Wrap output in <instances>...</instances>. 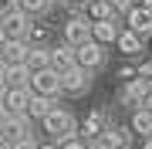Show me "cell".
Returning <instances> with one entry per match:
<instances>
[{
    "label": "cell",
    "instance_id": "31",
    "mask_svg": "<svg viewBox=\"0 0 152 149\" xmlns=\"http://www.w3.org/2000/svg\"><path fill=\"white\" fill-rule=\"evenodd\" d=\"M0 75H4V61H0Z\"/></svg>",
    "mask_w": 152,
    "mask_h": 149
},
{
    "label": "cell",
    "instance_id": "25",
    "mask_svg": "<svg viewBox=\"0 0 152 149\" xmlns=\"http://www.w3.org/2000/svg\"><path fill=\"white\" fill-rule=\"evenodd\" d=\"M14 149H41V146L34 142V139H27V142H20V146H14Z\"/></svg>",
    "mask_w": 152,
    "mask_h": 149
},
{
    "label": "cell",
    "instance_id": "21",
    "mask_svg": "<svg viewBox=\"0 0 152 149\" xmlns=\"http://www.w3.org/2000/svg\"><path fill=\"white\" fill-rule=\"evenodd\" d=\"M48 4H51V0H17V10L27 14V17H34V14H44V10H48Z\"/></svg>",
    "mask_w": 152,
    "mask_h": 149
},
{
    "label": "cell",
    "instance_id": "1",
    "mask_svg": "<svg viewBox=\"0 0 152 149\" xmlns=\"http://www.w3.org/2000/svg\"><path fill=\"white\" fill-rule=\"evenodd\" d=\"M44 132H51V139L61 146V142L78 139V122H75V115H71L68 109H61V105H58V109L44 119Z\"/></svg>",
    "mask_w": 152,
    "mask_h": 149
},
{
    "label": "cell",
    "instance_id": "9",
    "mask_svg": "<svg viewBox=\"0 0 152 149\" xmlns=\"http://www.w3.org/2000/svg\"><path fill=\"white\" fill-rule=\"evenodd\" d=\"M149 95H152V81H145V78H135V81H129V85H125V92H122V102L135 105V109H145Z\"/></svg>",
    "mask_w": 152,
    "mask_h": 149
},
{
    "label": "cell",
    "instance_id": "28",
    "mask_svg": "<svg viewBox=\"0 0 152 149\" xmlns=\"http://www.w3.org/2000/svg\"><path fill=\"white\" fill-rule=\"evenodd\" d=\"M0 149H10V146H7V142H4V139H0Z\"/></svg>",
    "mask_w": 152,
    "mask_h": 149
},
{
    "label": "cell",
    "instance_id": "2",
    "mask_svg": "<svg viewBox=\"0 0 152 149\" xmlns=\"http://www.w3.org/2000/svg\"><path fill=\"white\" fill-rule=\"evenodd\" d=\"M31 98H34L31 88H4L0 85V112H4V119H24Z\"/></svg>",
    "mask_w": 152,
    "mask_h": 149
},
{
    "label": "cell",
    "instance_id": "17",
    "mask_svg": "<svg viewBox=\"0 0 152 149\" xmlns=\"http://www.w3.org/2000/svg\"><path fill=\"white\" fill-rule=\"evenodd\" d=\"M51 68V51L48 48H31V58H27V71L37 75V71H48Z\"/></svg>",
    "mask_w": 152,
    "mask_h": 149
},
{
    "label": "cell",
    "instance_id": "12",
    "mask_svg": "<svg viewBox=\"0 0 152 149\" xmlns=\"http://www.w3.org/2000/svg\"><path fill=\"white\" fill-rule=\"evenodd\" d=\"M0 85H4V88H27V85H31V71H27V65L4 68V75H0Z\"/></svg>",
    "mask_w": 152,
    "mask_h": 149
},
{
    "label": "cell",
    "instance_id": "16",
    "mask_svg": "<svg viewBox=\"0 0 152 149\" xmlns=\"http://www.w3.org/2000/svg\"><path fill=\"white\" fill-rule=\"evenodd\" d=\"M88 21L91 24H102V21H115V10L108 0H91L88 4Z\"/></svg>",
    "mask_w": 152,
    "mask_h": 149
},
{
    "label": "cell",
    "instance_id": "3",
    "mask_svg": "<svg viewBox=\"0 0 152 149\" xmlns=\"http://www.w3.org/2000/svg\"><path fill=\"white\" fill-rule=\"evenodd\" d=\"M31 95H37V98H54V95H61V75L58 71H37V75H31Z\"/></svg>",
    "mask_w": 152,
    "mask_h": 149
},
{
    "label": "cell",
    "instance_id": "26",
    "mask_svg": "<svg viewBox=\"0 0 152 149\" xmlns=\"http://www.w3.org/2000/svg\"><path fill=\"white\" fill-rule=\"evenodd\" d=\"M41 149H61V146H58V142H44Z\"/></svg>",
    "mask_w": 152,
    "mask_h": 149
},
{
    "label": "cell",
    "instance_id": "13",
    "mask_svg": "<svg viewBox=\"0 0 152 149\" xmlns=\"http://www.w3.org/2000/svg\"><path fill=\"white\" fill-rule=\"evenodd\" d=\"M125 21H129V31L139 34V37H149L152 34V21H149V14L142 10V7H132V10L125 14Z\"/></svg>",
    "mask_w": 152,
    "mask_h": 149
},
{
    "label": "cell",
    "instance_id": "29",
    "mask_svg": "<svg viewBox=\"0 0 152 149\" xmlns=\"http://www.w3.org/2000/svg\"><path fill=\"white\" fill-rule=\"evenodd\" d=\"M145 109H152V95H149V102H145Z\"/></svg>",
    "mask_w": 152,
    "mask_h": 149
},
{
    "label": "cell",
    "instance_id": "20",
    "mask_svg": "<svg viewBox=\"0 0 152 149\" xmlns=\"http://www.w3.org/2000/svg\"><path fill=\"white\" fill-rule=\"evenodd\" d=\"M118 48H122V54H139L142 51V37L132 34V31H122L118 34Z\"/></svg>",
    "mask_w": 152,
    "mask_h": 149
},
{
    "label": "cell",
    "instance_id": "11",
    "mask_svg": "<svg viewBox=\"0 0 152 149\" xmlns=\"http://www.w3.org/2000/svg\"><path fill=\"white\" fill-rule=\"evenodd\" d=\"M78 68V61H75V48H68V44H61L51 51V71H58V75H68V71H75Z\"/></svg>",
    "mask_w": 152,
    "mask_h": 149
},
{
    "label": "cell",
    "instance_id": "7",
    "mask_svg": "<svg viewBox=\"0 0 152 149\" xmlns=\"http://www.w3.org/2000/svg\"><path fill=\"white\" fill-rule=\"evenodd\" d=\"M27 58H31V44L27 41H4V44H0V61H4V68L27 65Z\"/></svg>",
    "mask_w": 152,
    "mask_h": 149
},
{
    "label": "cell",
    "instance_id": "23",
    "mask_svg": "<svg viewBox=\"0 0 152 149\" xmlns=\"http://www.w3.org/2000/svg\"><path fill=\"white\" fill-rule=\"evenodd\" d=\"M139 78H145V81H152V61H145V65L139 68Z\"/></svg>",
    "mask_w": 152,
    "mask_h": 149
},
{
    "label": "cell",
    "instance_id": "10",
    "mask_svg": "<svg viewBox=\"0 0 152 149\" xmlns=\"http://www.w3.org/2000/svg\"><path fill=\"white\" fill-rule=\"evenodd\" d=\"M88 85H91V75L81 71V68H75V71H68V75H61V92L64 95H85L88 92Z\"/></svg>",
    "mask_w": 152,
    "mask_h": 149
},
{
    "label": "cell",
    "instance_id": "30",
    "mask_svg": "<svg viewBox=\"0 0 152 149\" xmlns=\"http://www.w3.org/2000/svg\"><path fill=\"white\" fill-rule=\"evenodd\" d=\"M145 149H152V139H149V142H145Z\"/></svg>",
    "mask_w": 152,
    "mask_h": 149
},
{
    "label": "cell",
    "instance_id": "18",
    "mask_svg": "<svg viewBox=\"0 0 152 149\" xmlns=\"http://www.w3.org/2000/svg\"><path fill=\"white\" fill-rule=\"evenodd\" d=\"M58 109V105H54V98H37V95H34V98H31V105H27V119H48L51 115V112H54Z\"/></svg>",
    "mask_w": 152,
    "mask_h": 149
},
{
    "label": "cell",
    "instance_id": "8",
    "mask_svg": "<svg viewBox=\"0 0 152 149\" xmlns=\"http://www.w3.org/2000/svg\"><path fill=\"white\" fill-rule=\"evenodd\" d=\"M27 31H31V24H27V14H10L7 21H0V34H4V41H24L27 37Z\"/></svg>",
    "mask_w": 152,
    "mask_h": 149
},
{
    "label": "cell",
    "instance_id": "6",
    "mask_svg": "<svg viewBox=\"0 0 152 149\" xmlns=\"http://www.w3.org/2000/svg\"><path fill=\"white\" fill-rule=\"evenodd\" d=\"M0 139H4L7 146H20V142H27L31 139V119L24 115V119H7L4 122V129H0Z\"/></svg>",
    "mask_w": 152,
    "mask_h": 149
},
{
    "label": "cell",
    "instance_id": "24",
    "mask_svg": "<svg viewBox=\"0 0 152 149\" xmlns=\"http://www.w3.org/2000/svg\"><path fill=\"white\" fill-rule=\"evenodd\" d=\"M61 149H88L81 139H71V142H61Z\"/></svg>",
    "mask_w": 152,
    "mask_h": 149
},
{
    "label": "cell",
    "instance_id": "5",
    "mask_svg": "<svg viewBox=\"0 0 152 149\" xmlns=\"http://www.w3.org/2000/svg\"><path fill=\"white\" fill-rule=\"evenodd\" d=\"M91 41V21L88 17H71L64 24V44L68 48H81Z\"/></svg>",
    "mask_w": 152,
    "mask_h": 149
},
{
    "label": "cell",
    "instance_id": "27",
    "mask_svg": "<svg viewBox=\"0 0 152 149\" xmlns=\"http://www.w3.org/2000/svg\"><path fill=\"white\" fill-rule=\"evenodd\" d=\"M4 122H7V119H4V112H0V129H4Z\"/></svg>",
    "mask_w": 152,
    "mask_h": 149
},
{
    "label": "cell",
    "instance_id": "22",
    "mask_svg": "<svg viewBox=\"0 0 152 149\" xmlns=\"http://www.w3.org/2000/svg\"><path fill=\"white\" fill-rule=\"evenodd\" d=\"M10 14H17V0H0V21H7Z\"/></svg>",
    "mask_w": 152,
    "mask_h": 149
},
{
    "label": "cell",
    "instance_id": "4",
    "mask_svg": "<svg viewBox=\"0 0 152 149\" xmlns=\"http://www.w3.org/2000/svg\"><path fill=\"white\" fill-rule=\"evenodd\" d=\"M75 61H78V68H81V71L91 75L95 68H102V65H105V48H102V44H95V41H88V44L75 48Z\"/></svg>",
    "mask_w": 152,
    "mask_h": 149
},
{
    "label": "cell",
    "instance_id": "14",
    "mask_svg": "<svg viewBox=\"0 0 152 149\" xmlns=\"http://www.w3.org/2000/svg\"><path fill=\"white\" fill-rule=\"evenodd\" d=\"M105 132H108V115L105 112H88V119H85V136L91 139H102Z\"/></svg>",
    "mask_w": 152,
    "mask_h": 149
},
{
    "label": "cell",
    "instance_id": "15",
    "mask_svg": "<svg viewBox=\"0 0 152 149\" xmlns=\"http://www.w3.org/2000/svg\"><path fill=\"white\" fill-rule=\"evenodd\" d=\"M118 27H115V21H102V24H91V41L95 44H112V41H118Z\"/></svg>",
    "mask_w": 152,
    "mask_h": 149
},
{
    "label": "cell",
    "instance_id": "19",
    "mask_svg": "<svg viewBox=\"0 0 152 149\" xmlns=\"http://www.w3.org/2000/svg\"><path fill=\"white\" fill-rule=\"evenodd\" d=\"M132 129L142 136H152V109H135L132 112Z\"/></svg>",
    "mask_w": 152,
    "mask_h": 149
}]
</instances>
